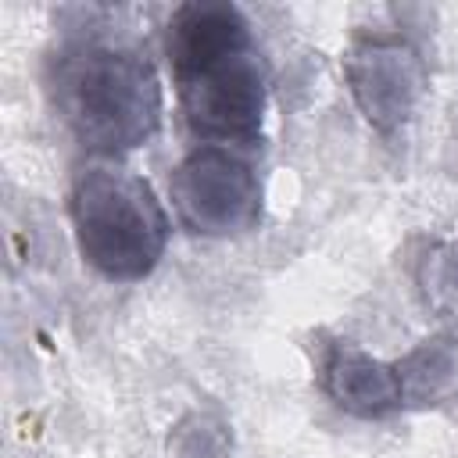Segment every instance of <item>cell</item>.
I'll use <instances>...</instances> for the list:
<instances>
[{"instance_id":"cell-1","label":"cell","mask_w":458,"mask_h":458,"mask_svg":"<svg viewBox=\"0 0 458 458\" xmlns=\"http://www.w3.org/2000/svg\"><path fill=\"white\" fill-rule=\"evenodd\" d=\"M165 57L182 122L193 136L236 150L261 140L268 68L254 29L236 4H179L165 25Z\"/></svg>"},{"instance_id":"cell-2","label":"cell","mask_w":458,"mask_h":458,"mask_svg":"<svg viewBox=\"0 0 458 458\" xmlns=\"http://www.w3.org/2000/svg\"><path fill=\"white\" fill-rule=\"evenodd\" d=\"M43 89L72 140L104 161L147 147L165 114V89L154 61L129 39L72 32L43 61Z\"/></svg>"},{"instance_id":"cell-3","label":"cell","mask_w":458,"mask_h":458,"mask_svg":"<svg viewBox=\"0 0 458 458\" xmlns=\"http://www.w3.org/2000/svg\"><path fill=\"white\" fill-rule=\"evenodd\" d=\"M68 218L79 258L111 283L147 279L172 233L154 186L122 161L104 157H89L72 175Z\"/></svg>"},{"instance_id":"cell-4","label":"cell","mask_w":458,"mask_h":458,"mask_svg":"<svg viewBox=\"0 0 458 458\" xmlns=\"http://www.w3.org/2000/svg\"><path fill=\"white\" fill-rule=\"evenodd\" d=\"M172 208L182 229L208 240L243 236L261 222L265 190L258 168L222 143H197L168 179Z\"/></svg>"},{"instance_id":"cell-5","label":"cell","mask_w":458,"mask_h":458,"mask_svg":"<svg viewBox=\"0 0 458 458\" xmlns=\"http://www.w3.org/2000/svg\"><path fill=\"white\" fill-rule=\"evenodd\" d=\"M344 82L361 118L379 136H394L419 111L429 75L411 39L397 32H358L344 50Z\"/></svg>"},{"instance_id":"cell-6","label":"cell","mask_w":458,"mask_h":458,"mask_svg":"<svg viewBox=\"0 0 458 458\" xmlns=\"http://www.w3.org/2000/svg\"><path fill=\"white\" fill-rule=\"evenodd\" d=\"M322 394L354 419H386L401 411L394 361H379L351 340H329L318 354Z\"/></svg>"},{"instance_id":"cell-7","label":"cell","mask_w":458,"mask_h":458,"mask_svg":"<svg viewBox=\"0 0 458 458\" xmlns=\"http://www.w3.org/2000/svg\"><path fill=\"white\" fill-rule=\"evenodd\" d=\"M401 408L426 411L458 401V336L433 333L394 361Z\"/></svg>"},{"instance_id":"cell-8","label":"cell","mask_w":458,"mask_h":458,"mask_svg":"<svg viewBox=\"0 0 458 458\" xmlns=\"http://www.w3.org/2000/svg\"><path fill=\"white\" fill-rule=\"evenodd\" d=\"M422 304L447 326H458V243L426 240L411 265Z\"/></svg>"},{"instance_id":"cell-9","label":"cell","mask_w":458,"mask_h":458,"mask_svg":"<svg viewBox=\"0 0 458 458\" xmlns=\"http://www.w3.org/2000/svg\"><path fill=\"white\" fill-rule=\"evenodd\" d=\"M165 458H233V433L222 415L190 408L165 437Z\"/></svg>"}]
</instances>
